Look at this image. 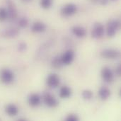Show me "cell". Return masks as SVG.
Listing matches in <instances>:
<instances>
[{
    "instance_id": "obj_1",
    "label": "cell",
    "mask_w": 121,
    "mask_h": 121,
    "mask_svg": "<svg viewBox=\"0 0 121 121\" xmlns=\"http://www.w3.org/2000/svg\"><path fill=\"white\" fill-rule=\"evenodd\" d=\"M121 28V22L118 19H112L107 24L106 33L110 38L113 37Z\"/></svg>"
},
{
    "instance_id": "obj_2",
    "label": "cell",
    "mask_w": 121,
    "mask_h": 121,
    "mask_svg": "<svg viewBox=\"0 0 121 121\" xmlns=\"http://www.w3.org/2000/svg\"><path fill=\"white\" fill-rule=\"evenodd\" d=\"M77 11V6L76 4L69 3L63 6L60 9V13L64 17H69L75 14Z\"/></svg>"
},
{
    "instance_id": "obj_3",
    "label": "cell",
    "mask_w": 121,
    "mask_h": 121,
    "mask_svg": "<svg viewBox=\"0 0 121 121\" xmlns=\"http://www.w3.org/2000/svg\"><path fill=\"white\" fill-rule=\"evenodd\" d=\"M14 79V74L12 71L9 69H3L0 72V79L1 82L5 84H11Z\"/></svg>"
},
{
    "instance_id": "obj_4",
    "label": "cell",
    "mask_w": 121,
    "mask_h": 121,
    "mask_svg": "<svg viewBox=\"0 0 121 121\" xmlns=\"http://www.w3.org/2000/svg\"><path fill=\"white\" fill-rule=\"evenodd\" d=\"M104 26L101 23H96L92 28L91 35L95 39H100L104 36Z\"/></svg>"
},
{
    "instance_id": "obj_5",
    "label": "cell",
    "mask_w": 121,
    "mask_h": 121,
    "mask_svg": "<svg viewBox=\"0 0 121 121\" xmlns=\"http://www.w3.org/2000/svg\"><path fill=\"white\" fill-rule=\"evenodd\" d=\"M74 55H75L74 52L72 50H68L66 52H65L64 54L60 57L63 65H70L74 59Z\"/></svg>"
},
{
    "instance_id": "obj_6",
    "label": "cell",
    "mask_w": 121,
    "mask_h": 121,
    "mask_svg": "<svg viewBox=\"0 0 121 121\" xmlns=\"http://www.w3.org/2000/svg\"><path fill=\"white\" fill-rule=\"evenodd\" d=\"M120 55V52L115 49H106L101 52V56L106 59L114 60L118 58Z\"/></svg>"
},
{
    "instance_id": "obj_7",
    "label": "cell",
    "mask_w": 121,
    "mask_h": 121,
    "mask_svg": "<svg viewBox=\"0 0 121 121\" xmlns=\"http://www.w3.org/2000/svg\"><path fill=\"white\" fill-rule=\"evenodd\" d=\"M101 77L104 82L111 83L114 79V73L109 67H105L101 70Z\"/></svg>"
},
{
    "instance_id": "obj_8",
    "label": "cell",
    "mask_w": 121,
    "mask_h": 121,
    "mask_svg": "<svg viewBox=\"0 0 121 121\" xmlns=\"http://www.w3.org/2000/svg\"><path fill=\"white\" fill-rule=\"evenodd\" d=\"M43 101H44V103L45 104V105L50 108H55L59 104V102L57 101V100L53 96H52L51 94H50L48 93L44 94Z\"/></svg>"
},
{
    "instance_id": "obj_9",
    "label": "cell",
    "mask_w": 121,
    "mask_h": 121,
    "mask_svg": "<svg viewBox=\"0 0 121 121\" xmlns=\"http://www.w3.org/2000/svg\"><path fill=\"white\" fill-rule=\"evenodd\" d=\"M6 10L8 11V15H9V18L16 19L17 18V16H18L17 9H16V6L15 4L12 1L9 0L7 1V9H6Z\"/></svg>"
},
{
    "instance_id": "obj_10",
    "label": "cell",
    "mask_w": 121,
    "mask_h": 121,
    "mask_svg": "<svg viewBox=\"0 0 121 121\" xmlns=\"http://www.w3.org/2000/svg\"><path fill=\"white\" fill-rule=\"evenodd\" d=\"M47 84L50 88H56L60 84V77L57 74H50L47 78Z\"/></svg>"
},
{
    "instance_id": "obj_11",
    "label": "cell",
    "mask_w": 121,
    "mask_h": 121,
    "mask_svg": "<svg viewBox=\"0 0 121 121\" xmlns=\"http://www.w3.org/2000/svg\"><path fill=\"white\" fill-rule=\"evenodd\" d=\"M41 101L40 96L37 94H32L28 98V103L32 107H36L40 105Z\"/></svg>"
},
{
    "instance_id": "obj_12",
    "label": "cell",
    "mask_w": 121,
    "mask_h": 121,
    "mask_svg": "<svg viewBox=\"0 0 121 121\" xmlns=\"http://www.w3.org/2000/svg\"><path fill=\"white\" fill-rule=\"evenodd\" d=\"M72 33L77 38H82L86 36V29L80 26H74L72 28Z\"/></svg>"
},
{
    "instance_id": "obj_13",
    "label": "cell",
    "mask_w": 121,
    "mask_h": 121,
    "mask_svg": "<svg viewBox=\"0 0 121 121\" xmlns=\"http://www.w3.org/2000/svg\"><path fill=\"white\" fill-rule=\"evenodd\" d=\"M31 30L33 33H43L46 30V25L41 21H36L32 25Z\"/></svg>"
},
{
    "instance_id": "obj_14",
    "label": "cell",
    "mask_w": 121,
    "mask_h": 121,
    "mask_svg": "<svg viewBox=\"0 0 121 121\" xmlns=\"http://www.w3.org/2000/svg\"><path fill=\"white\" fill-rule=\"evenodd\" d=\"M5 112L9 116H16L18 113V108L16 105L10 104L6 106Z\"/></svg>"
},
{
    "instance_id": "obj_15",
    "label": "cell",
    "mask_w": 121,
    "mask_h": 121,
    "mask_svg": "<svg viewBox=\"0 0 121 121\" xmlns=\"http://www.w3.org/2000/svg\"><path fill=\"white\" fill-rule=\"evenodd\" d=\"M99 96L101 100H107L111 96V91L108 88L103 86L99 91Z\"/></svg>"
},
{
    "instance_id": "obj_16",
    "label": "cell",
    "mask_w": 121,
    "mask_h": 121,
    "mask_svg": "<svg viewBox=\"0 0 121 121\" xmlns=\"http://www.w3.org/2000/svg\"><path fill=\"white\" fill-rule=\"evenodd\" d=\"M71 94H72V91L69 87L67 86H63L60 88V93H59V96L60 98L68 99L69 97H70Z\"/></svg>"
},
{
    "instance_id": "obj_17",
    "label": "cell",
    "mask_w": 121,
    "mask_h": 121,
    "mask_svg": "<svg viewBox=\"0 0 121 121\" xmlns=\"http://www.w3.org/2000/svg\"><path fill=\"white\" fill-rule=\"evenodd\" d=\"M52 65L55 69H60L63 66V64L61 61L60 57H55L52 62Z\"/></svg>"
},
{
    "instance_id": "obj_18",
    "label": "cell",
    "mask_w": 121,
    "mask_h": 121,
    "mask_svg": "<svg viewBox=\"0 0 121 121\" xmlns=\"http://www.w3.org/2000/svg\"><path fill=\"white\" fill-rule=\"evenodd\" d=\"M8 18H9V15L6 9L0 7V21H4Z\"/></svg>"
},
{
    "instance_id": "obj_19",
    "label": "cell",
    "mask_w": 121,
    "mask_h": 121,
    "mask_svg": "<svg viewBox=\"0 0 121 121\" xmlns=\"http://www.w3.org/2000/svg\"><path fill=\"white\" fill-rule=\"evenodd\" d=\"M18 34V30L15 28H9L5 30L4 35H6L7 37L9 38H13L16 36V35Z\"/></svg>"
},
{
    "instance_id": "obj_20",
    "label": "cell",
    "mask_w": 121,
    "mask_h": 121,
    "mask_svg": "<svg viewBox=\"0 0 121 121\" xmlns=\"http://www.w3.org/2000/svg\"><path fill=\"white\" fill-rule=\"evenodd\" d=\"M40 6L43 9H47L50 8V6L52 4V0H40Z\"/></svg>"
},
{
    "instance_id": "obj_21",
    "label": "cell",
    "mask_w": 121,
    "mask_h": 121,
    "mask_svg": "<svg viewBox=\"0 0 121 121\" xmlns=\"http://www.w3.org/2000/svg\"><path fill=\"white\" fill-rule=\"evenodd\" d=\"M82 96L85 100H90L93 96V92L90 90H84L83 91Z\"/></svg>"
},
{
    "instance_id": "obj_22",
    "label": "cell",
    "mask_w": 121,
    "mask_h": 121,
    "mask_svg": "<svg viewBox=\"0 0 121 121\" xmlns=\"http://www.w3.org/2000/svg\"><path fill=\"white\" fill-rule=\"evenodd\" d=\"M18 25L21 28H26L28 25V21L26 18H21L18 21Z\"/></svg>"
},
{
    "instance_id": "obj_23",
    "label": "cell",
    "mask_w": 121,
    "mask_h": 121,
    "mask_svg": "<svg viewBox=\"0 0 121 121\" xmlns=\"http://www.w3.org/2000/svg\"><path fill=\"white\" fill-rule=\"evenodd\" d=\"M66 121H79V118L77 115L75 114H69L66 118H65Z\"/></svg>"
},
{
    "instance_id": "obj_24",
    "label": "cell",
    "mask_w": 121,
    "mask_h": 121,
    "mask_svg": "<svg viewBox=\"0 0 121 121\" xmlns=\"http://www.w3.org/2000/svg\"><path fill=\"white\" fill-rule=\"evenodd\" d=\"M26 49V45L24 43H21L18 45V50L21 51V52H23Z\"/></svg>"
},
{
    "instance_id": "obj_25",
    "label": "cell",
    "mask_w": 121,
    "mask_h": 121,
    "mask_svg": "<svg viewBox=\"0 0 121 121\" xmlns=\"http://www.w3.org/2000/svg\"><path fill=\"white\" fill-rule=\"evenodd\" d=\"M116 74L117 76L120 77L121 75V65H118L116 69Z\"/></svg>"
},
{
    "instance_id": "obj_26",
    "label": "cell",
    "mask_w": 121,
    "mask_h": 121,
    "mask_svg": "<svg viewBox=\"0 0 121 121\" xmlns=\"http://www.w3.org/2000/svg\"><path fill=\"white\" fill-rule=\"evenodd\" d=\"M111 1H116V0H111Z\"/></svg>"
},
{
    "instance_id": "obj_27",
    "label": "cell",
    "mask_w": 121,
    "mask_h": 121,
    "mask_svg": "<svg viewBox=\"0 0 121 121\" xmlns=\"http://www.w3.org/2000/svg\"><path fill=\"white\" fill-rule=\"evenodd\" d=\"M24 1H28V0H24Z\"/></svg>"
}]
</instances>
